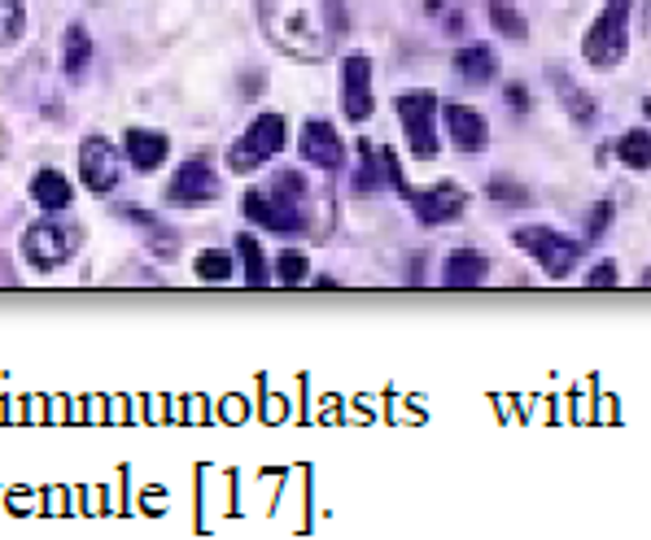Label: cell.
<instances>
[{
  "label": "cell",
  "mask_w": 651,
  "mask_h": 540,
  "mask_svg": "<svg viewBox=\"0 0 651 540\" xmlns=\"http://www.w3.org/2000/svg\"><path fill=\"white\" fill-rule=\"evenodd\" d=\"M630 9H634V0H608L604 13L590 22L582 53L595 70H612V66L626 62V53H630Z\"/></svg>",
  "instance_id": "obj_3"
},
{
  "label": "cell",
  "mask_w": 651,
  "mask_h": 540,
  "mask_svg": "<svg viewBox=\"0 0 651 540\" xmlns=\"http://www.w3.org/2000/svg\"><path fill=\"white\" fill-rule=\"evenodd\" d=\"M88 62H93V40H88L84 26H70L66 40H62V66H66V75L79 79L88 70Z\"/></svg>",
  "instance_id": "obj_18"
},
{
  "label": "cell",
  "mask_w": 651,
  "mask_h": 540,
  "mask_svg": "<svg viewBox=\"0 0 651 540\" xmlns=\"http://www.w3.org/2000/svg\"><path fill=\"white\" fill-rule=\"evenodd\" d=\"M79 244H84V227L66 222V218H40L22 235V253L35 271H57L62 262H70L79 253Z\"/></svg>",
  "instance_id": "obj_4"
},
{
  "label": "cell",
  "mask_w": 651,
  "mask_h": 540,
  "mask_svg": "<svg viewBox=\"0 0 651 540\" xmlns=\"http://www.w3.org/2000/svg\"><path fill=\"white\" fill-rule=\"evenodd\" d=\"M297 144H302V157L311 166H319V170H341V162H346V148H341L337 131L328 122H319V118H311L302 126V140Z\"/></svg>",
  "instance_id": "obj_12"
},
{
  "label": "cell",
  "mask_w": 651,
  "mask_h": 540,
  "mask_svg": "<svg viewBox=\"0 0 651 540\" xmlns=\"http://www.w3.org/2000/svg\"><path fill=\"white\" fill-rule=\"evenodd\" d=\"M617 157L630 170H651V131H626L617 140Z\"/></svg>",
  "instance_id": "obj_19"
},
{
  "label": "cell",
  "mask_w": 651,
  "mask_h": 540,
  "mask_svg": "<svg viewBox=\"0 0 651 540\" xmlns=\"http://www.w3.org/2000/svg\"><path fill=\"white\" fill-rule=\"evenodd\" d=\"M495 70H499V62H495V53L486 44H468V48L455 53V75L464 84H473V88H486L495 79Z\"/></svg>",
  "instance_id": "obj_17"
},
{
  "label": "cell",
  "mask_w": 651,
  "mask_h": 540,
  "mask_svg": "<svg viewBox=\"0 0 651 540\" xmlns=\"http://www.w3.org/2000/svg\"><path fill=\"white\" fill-rule=\"evenodd\" d=\"M398 122H402L406 144L420 162L437 157V97L433 92H402L398 97Z\"/></svg>",
  "instance_id": "obj_7"
},
{
  "label": "cell",
  "mask_w": 651,
  "mask_h": 540,
  "mask_svg": "<svg viewBox=\"0 0 651 540\" xmlns=\"http://www.w3.org/2000/svg\"><path fill=\"white\" fill-rule=\"evenodd\" d=\"M306 271H311V266H306V253H293V249L280 253V262H275V279H280L284 288H297V284L306 279Z\"/></svg>",
  "instance_id": "obj_24"
},
{
  "label": "cell",
  "mask_w": 651,
  "mask_h": 540,
  "mask_svg": "<svg viewBox=\"0 0 651 540\" xmlns=\"http://www.w3.org/2000/svg\"><path fill=\"white\" fill-rule=\"evenodd\" d=\"M166 148H171V140H166L162 131L131 126L128 135H123V153H128V162L140 170V175H153V170L166 162Z\"/></svg>",
  "instance_id": "obj_13"
},
{
  "label": "cell",
  "mask_w": 651,
  "mask_h": 540,
  "mask_svg": "<svg viewBox=\"0 0 651 540\" xmlns=\"http://www.w3.org/2000/svg\"><path fill=\"white\" fill-rule=\"evenodd\" d=\"M517 244L551 279H564L577 266V257H582V244L568 240V235H560V231H551V227H521L517 231Z\"/></svg>",
  "instance_id": "obj_6"
},
{
  "label": "cell",
  "mask_w": 651,
  "mask_h": 540,
  "mask_svg": "<svg viewBox=\"0 0 651 540\" xmlns=\"http://www.w3.org/2000/svg\"><path fill=\"white\" fill-rule=\"evenodd\" d=\"M442 118H446V126H451V140H455L464 153H481V148H486L490 126H486V118L473 106H446Z\"/></svg>",
  "instance_id": "obj_14"
},
{
  "label": "cell",
  "mask_w": 651,
  "mask_h": 540,
  "mask_svg": "<svg viewBox=\"0 0 651 540\" xmlns=\"http://www.w3.org/2000/svg\"><path fill=\"white\" fill-rule=\"evenodd\" d=\"M267 40L293 62H324L346 26L337 0H254Z\"/></svg>",
  "instance_id": "obj_1"
},
{
  "label": "cell",
  "mask_w": 651,
  "mask_h": 540,
  "mask_svg": "<svg viewBox=\"0 0 651 540\" xmlns=\"http://www.w3.org/2000/svg\"><path fill=\"white\" fill-rule=\"evenodd\" d=\"M490 197H495V201H517V206H524V201H529V192L512 188L508 179H495V184H490Z\"/></svg>",
  "instance_id": "obj_27"
},
{
  "label": "cell",
  "mask_w": 651,
  "mask_h": 540,
  "mask_svg": "<svg viewBox=\"0 0 651 540\" xmlns=\"http://www.w3.org/2000/svg\"><path fill=\"white\" fill-rule=\"evenodd\" d=\"M608 222H612V206L604 201V206H595V210H590V240H599Z\"/></svg>",
  "instance_id": "obj_28"
},
{
  "label": "cell",
  "mask_w": 651,
  "mask_h": 540,
  "mask_svg": "<svg viewBox=\"0 0 651 540\" xmlns=\"http://www.w3.org/2000/svg\"><path fill=\"white\" fill-rule=\"evenodd\" d=\"M341 109H346L350 122H368L372 109H377V101H372V62L364 53L341 62Z\"/></svg>",
  "instance_id": "obj_10"
},
{
  "label": "cell",
  "mask_w": 651,
  "mask_h": 540,
  "mask_svg": "<svg viewBox=\"0 0 651 540\" xmlns=\"http://www.w3.org/2000/svg\"><path fill=\"white\" fill-rule=\"evenodd\" d=\"M237 249H241V257H246V284H250V288H267V257H262L259 240H254V235H241Z\"/></svg>",
  "instance_id": "obj_22"
},
{
  "label": "cell",
  "mask_w": 651,
  "mask_h": 540,
  "mask_svg": "<svg viewBox=\"0 0 651 540\" xmlns=\"http://www.w3.org/2000/svg\"><path fill=\"white\" fill-rule=\"evenodd\" d=\"M490 26H495L503 40H517V44L529 35V26H524V18L517 13V4H508V0H495V4H490Z\"/></svg>",
  "instance_id": "obj_21"
},
{
  "label": "cell",
  "mask_w": 651,
  "mask_h": 540,
  "mask_svg": "<svg viewBox=\"0 0 651 540\" xmlns=\"http://www.w3.org/2000/svg\"><path fill=\"white\" fill-rule=\"evenodd\" d=\"M490 275V262L481 253H451L442 266V288H481Z\"/></svg>",
  "instance_id": "obj_15"
},
{
  "label": "cell",
  "mask_w": 651,
  "mask_h": 540,
  "mask_svg": "<svg viewBox=\"0 0 651 540\" xmlns=\"http://www.w3.org/2000/svg\"><path fill=\"white\" fill-rule=\"evenodd\" d=\"M560 97H564V106L573 109V118H577L582 126H590V122H595V113H599V109H595V101H590L586 92H577V88L560 84Z\"/></svg>",
  "instance_id": "obj_25"
},
{
  "label": "cell",
  "mask_w": 651,
  "mask_h": 540,
  "mask_svg": "<svg viewBox=\"0 0 651 540\" xmlns=\"http://www.w3.org/2000/svg\"><path fill=\"white\" fill-rule=\"evenodd\" d=\"M219 197V175H215V166H210V157L206 153H197V157H188L180 170H175V179H171V188H166V201L171 206H210Z\"/></svg>",
  "instance_id": "obj_8"
},
{
  "label": "cell",
  "mask_w": 651,
  "mask_h": 540,
  "mask_svg": "<svg viewBox=\"0 0 651 540\" xmlns=\"http://www.w3.org/2000/svg\"><path fill=\"white\" fill-rule=\"evenodd\" d=\"M193 275H197L202 284H228V279H232V253H219V249L202 253V257L193 262Z\"/></svg>",
  "instance_id": "obj_20"
},
{
  "label": "cell",
  "mask_w": 651,
  "mask_h": 540,
  "mask_svg": "<svg viewBox=\"0 0 651 540\" xmlns=\"http://www.w3.org/2000/svg\"><path fill=\"white\" fill-rule=\"evenodd\" d=\"M26 31V9L22 0H0V44H18Z\"/></svg>",
  "instance_id": "obj_23"
},
{
  "label": "cell",
  "mask_w": 651,
  "mask_h": 540,
  "mask_svg": "<svg viewBox=\"0 0 651 540\" xmlns=\"http://www.w3.org/2000/svg\"><path fill=\"white\" fill-rule=\"evenodd\" d=\"M79 175L88 184V192H110L115 184H123V157L106 135H88L79 148Z\"/></svg>",
  "instance_id": "obj_9"
},
{
  "label": "cell",
  "mask_w": 651,
  "mask_h": 540,
  "mask_svg": "<svg viewBox=\"0 0 651 540\" xmlns=\"http://www.w3.org/2000/svg\"><path fill=\"white\" fill-rule=\"evenodd\" d=\"M586 288H595V293H599V288H617V266H612V262H599V266L586 275Z\"/></svg>",
  "instance_id": "obj_26"
},
{
  "label": "cell",
  "mask_w": 651,
  "mask_h": 540,
  "mask_svg": "<svg viewBox=\"0 0 651 540\" xmlns=\"http://www.w3.org/2000/svg\"><path fill=\"white\" fill-rule=\"evenodd\" d=\"M411 210L424 227H442V222H455V218L468 210V192L459 184H437L433 192H406Z\"/></svg>",
  "instance_id": "obj_11"
},
{
  "label": "cell",
  "mask_w": 651,
  "mask_h": 540,
  "mask_svg": "<svg viewBox=\"0 0 651 540\" xmlns=\"http://www.w3.org/2000/svg\"><path fill=\"white\" fill-rule=\"evenodd\" d=\"M31 197H35V206H40V210L62 214V210H70L75 188L66 184V175H62V170H40V175L31 179Z\"/></svg>",
  "instance_id": "obj_16"
},
{
  "label": "cell",
  "mask_w": 651,
  "mask_h": 540,
  "mask_svg": "<svg viewBox=\"0 0 651 540\" xmlns=\"http://www.w3.org/2000/svg\"><path fill=\"white\" fill-rule=\"evenodd\" d=\"M280 148H284V118L280 113H259L246 126V135L237 140V148L228 153V166L237 175H250V170H259L262 162H271Z\"/></svg>",
  "instance_id": "obj_5"
},
{
  "label": "cell",
  "mask_w": 651,
  "mask_h": 540,
  "mask_svg": "<svg viewBox=\"0 0 651 540\" xmlns=\"http://www.w3.org/2000/svg\"><path fill=\"white\" fill-rule=\"evenodd\" d=\"M306 201H311V188L297 170H275L267 188L246 192V218H254L267 231H306Z\"/></svg>",
  "instance_id": "obj_2"
}]
</instances>
